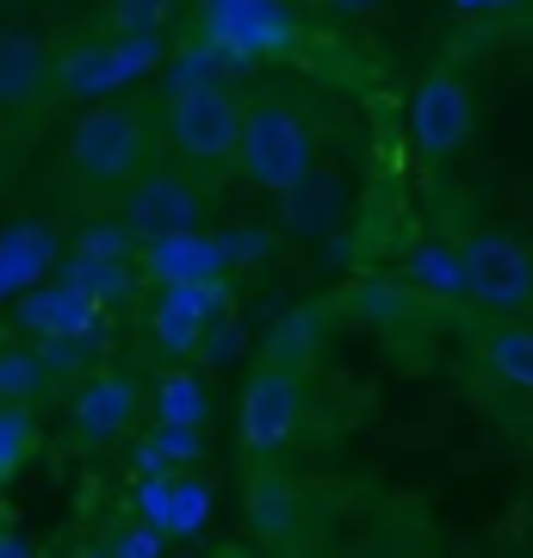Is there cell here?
I'll return each instance as SVG.
<instances>
[{
  "label": "cell",
  "mask_w": 533,
  "mask_h": 558,
  "mask_svg": "<svg viewBox=\"0 0 533 558\" xmlns=\"http://www.w3.org/2000/svg\"><path fill=\"white\" fill-rule=\"evenodd\" d=\"M198 38L223 44L237 62L279 57L298 44L292 0H205L198 7Z\"/></svg>",
  "instance_id": "cell-7"
},
{
  "label": "cell",
  "mask_w": 533,
  "mask_h": 558,
  "mask_svg": "<svg viewBox=\"0 0 533 558\" xmlns=\"http://www.w3.org/2000/svg\"><path fill=\"white\" fill-rule=\"evenodd\" d=\"M57 260H62V230L50 218L0 223V304H13L25 286H38Z\"/></svg>",
  "instance_id": "cell-17"
},
{
  "label": "cell",
  "mask_w": 533,
  "mask_h": 558,
  "mask_svg": "<svg viewBox=\"0 0 533 558\" xmlns=\"http://www.w3.org/2000/svg\"><path fill=\"white\" fill-rule=\"evenodd\" d=\"M131 267H137V242L124 236L119 223H94V230H81V236L62 248V260L50 274H62L69 286H81V292H94L99 304H119L124 292H131Z\"/></svg>",
  "instance_id": "cell-11"
},
{
  "label": "cell",
  "mask_w": 533,
  "mask_h": 558,
  "mask_svg": "<svg viewBox=\"0 0 533 558\" xmlns=\"http://www.w3.org/2000/svg\"><path fill=\"white\" fill-rule=\"evenodd\" d=\"M459 13H509V7H521V0H453Z\"/></svg>",
  "instance_id": "cell-29"
},
{
  "label": "cell",
  "mask_w": 533,
  "mask_h": 558,
  "mask_svg": "<svg viewBox=\"0 0 533 558\" xmlns=\"http://www.w3.org/2000/svg\"><path fill=\"white\" fill-rule=\"evenodd\" d=\"M242 180L255 186V193H292L298 180L316 168V143H311V124L304 112L274 94H261V100L242 106V131H237V156Z\"/></svg>",
  "instance_id": "cell-2"
},
{
  "label": "cell",
  "mask_w": 533,
  "mask_h": 558,
  "mask_svg": "<svg viewBox=\"0 0 533 558\" xmlns=\"http://www.w3.org/2000/svg\"><path fill=\"white\" fill-rule=\"evenodd\" d=\"M304 422V385H298V366L286 360H261L255 379L242 385L237 398V435L249 453H279L286 440L298 435Z\"/></svg>",
  "instance_id": "cell-8"
},
{
  "label": "cell",
  "mask_w": 533,
  "mask_h": 558,
  "mask_svg": "<svg viewBox=\"0 0 533 558\" xmlns=\"http://www.w3.org/2000/svg\"><path fill=\"white\" fill-rule=\"evenodd\" d=\"M237 69H249V62H237L223 44H211V38H193V44H180V50L161 57V87H168V94H186V87L223 81V75H237Z\"/></svg>",
  "instance_id": "cell-19"
},
{
  "label": "cell",
  "mask_w": 533,
  "mask_h": 558,
  "mask_svg": "<svg viewBox=\"0 0 533 558\" xmlns=\"http://www.w3.org/2000/svg\"><path fill=\"white\" fill-rule=\"evenodd\" d=\"M459 274H465V299L502 317H528L533 311V248L514 242L509 230H472L459 248Z\"/></svg>",
  "instance_id": "cell-4"
},
{
  "label": "cell",
  "mask_w": 533,
  "mask_h": 558,
  "mask_svg": "<svg viewBox=\"0 0 533 558\" xmlns=\"http://www.w3.org/2000/svg\"><path fill=\"white\" fill-rule=\"evenodd\" d=\"M205 440L198 428H174V422H156L149 435L137 440V472H174V465H198Z\"/></svg>",
  "instance_id": "cell-23"
},
{
  "label": "cell",
  "mask_w": 533,
  "mask_h": 558,
  "mask_svg": "<svg viewBox=\"0 0 533 558\" xmlns=\"http://www.w3.org/2000/svg\"><path fill=\"white\" fill-rule=\"evenodd\" d=\"M249 521H255V534H261V539H279L286 527H298V502L286 497L274 478H261V484H255V497H249Z\"/></svg>",
  "instance_id": "cell-25"
},
{
  "label": "cell",
  "mask_w": 533,
  "mask_h": 558,
  "mask_svg": "<svg viewBox=\"0 0 533 558\" xmlns=\"http://www.w3.org/2000/svg\"><path fill=\"white\" fill-rule=\"evenodd\" d=\"M230 311V279H180V286H161L156 311H149V336H156L161 354H198V341L211 329V317Z\"/></svg>",
  "instance_id": "cell-12"
},
{
  "label": "cell",
  "mask_w": 533,
  "mask_h": 558,
  "mask_svg": "<svg viewBox=\"0 0 533 558\" xmlns=\"http://www.w3.org/2000/svg\"><path fill=\"white\" fill-rule=\"evenodd\" d=\"M13 311H20V329H25L32 341H50V336H99V323H106V304H99L94 292L69 286L62 274H44L38 286H25L20 299H13Z\"/></svg>",
  "instance_id": "cell-13"
},
{
  "label": "cell",
  "mask_w": 533,
  "mask_h": 558,
  "mask_svg": "<svg viewBox=\"0 0 533 558\" xmlns=\"http://www.w3.org/2000/svg\"><path fill=\"white\" fill-rule=\"evenodd\" d=\"M57 391V379L44 373L38 348H7L0 341V398L7 403H44Z\"/></svg>",
  "instance_id": "cell-21"
},
{
  "label": "cell",
  "mask_w": 533,
  "mask_h": 558,
  "mask_svg": "<svg viewBox=\"0 0 533 558\" xmlns=\"http://www.w3.org/2000/svg\"><path fill=\"white\" fill-rule=\"evenodd\" d=\"M161 546H168V539H161L156 527H143V521H137V527H124V534L106 539V553H112V558H156Z\"/></svg>",
  "instance_id": "cell-27"
},
{
  "label": "cell",
  "mask_w": 533,
  "mask_h": 558,
  "mask_svg": "<svg viewBox=\"0 0 533 558\" xmlns=\"http://www.w3.org/2000/svg\"><path fill=\"white\" fill-rule=\"evenodd\" d=\"M403 274L422 286V292H440V299H465V274H459V248L447 242H415Z\"/></svg>",
  "instance_id": "cell-24"
},
{
  "label": "cell",
  "mask_w": 533,
  "mask_h": 558,
  "mask_svg": "<svg viewBox=\"0 0 533 558\" xmlns=\"http://www.w3.org/2000/svg\"><path fill=\"white\" fill-rule=\"evenodd\" d=\"M237 131H242V100L223 81L168 94V143H174L180 161H193V168H223V161L237 156Z\"/></svg>",
  "instance_id": "cell-5"
},
{
  "label": "cell",
  "mask_w": 533,
  "mask_h": 558,
  "mask_svg": "<svg viewBox=\"0 0 533 558\" xmlns=\"http://www.w3.org/2000/svg\"><path fill=\"white\" fill-rule=\"evenodd\" d=\"M0 7H25V0H0Z\"/></svg>",
  "instance_id": "cell-30"
},
{
  "label": "cell",
  "mask_w": 533,
  "mask_h": 558,
  "mask_svg": "<svg viewBox=\"0 0 533 558\" xmlns=\"http://www.w3.org/2000/svg\"><path fill=\"white\" fill-rule=\"evenodd\" d=\"M57 87V57H50V44L32 38V32H13V25H0V112L13 119V112H32Z\"/></svg>",
  "instance_id": "cell-18"
},
{
  "label": "cell",
  "mask_w": 533,
  "mask_h": 558,
  "mask_svg": "<svg viewBox=\"0 0 533 558\" xmlns=\"http://www.w3.org/2000/svg\"><path fill=\"white\" fill-rule=\"evenodd\" d=\"M161 57H168V32H99L57 62V87L75 100H106L143 81Z\"/></svg>",
  "instance_id": "cell-3"
},
{
  "label": "cell",
  "mask_w": 533,
  "mask_h": 558,
  "mask_svg": "<svg viewBox=\"0 0 533 558\" xmlns=\"http://www.w3.org/2000/svg\"><path fill=\"white\" fill-rule=\"evenodd\" d=\"M69 174L87 186V193H119L131 174L149 168V112L124 94H106V100H87L81 119L69 124Z\"/></svg>",
  "instance_id": "cell-1"
},
{
  "label": "cell",
  "mask_w": 533,
  "mask_h": 558,
  "mask_svg": "<svg viewBox=\"0 0 533 558\" xmlns=\"http://www.w3.org/2000/svg\"><path fill=\"white\" fill-rule=\"evenodd\" d=\"M156 422H174V428H205V422H211V391H205V379H198L193 366L161 373V385H156Z\"/></svg>",
  "instance_id": "cell-20"
},
{
  "label": "cell",
  "mask_w": 533,
  "mask_h": 558,
  "mask_svg": "<svg viewBox=\"0 0 533 558\" xmlns=\"http://www.w3.org/2000/svg\"><path fill=\"white\" fill-rule=\"evenodd\" d=\"M32 453H38V416H32V403L0 398V490L20 478Z\"/></svg>",
  "instance_id": "cell-22"
},
{
  "label": "cell",
  "mask_w": 533,
  "mask_h": 558,
  "mask_svg": "<svg viewBox=\"0 0 533 558\" xmlns=\"http://www.w3.org/2000/svg\"><path fill=\"white\" fill-rule=\"evenodd\" d=\"M0 341H7V336H0Z\"/></svg>",
  "instance_id": "cell-31"
},
{
  "label": "cell",
  "mask_w": 533,
  "mask_h": 558,
  "mask_svg": "<svg viewBox=\"0 0 533 558\" xmlns=\"http://www.w3.org/2000/svg\"><path fill=\"white\" fill-rule=\"evenodd\" d=\"M174 0H106V32H168Z\"/></svg>",
  "instance_id": "cell-26"
},
{
  "label": "cell",
  "mask_w": 533,
  "mask_h": 558,
  "mask_svg": "<svg viewBox=\"0 0 533 558\" xmlns=\"http://www.w3.org/2000/svg\"><path fill=\"white\" fill-rule=\"evenodd\" d=\"M205 223V193L193 174L156 168V174H131L119 186V230L131 242H156L168 230H193Z\"/></svg>",
  "instance_id": "cell-6"
},
{
  "label": "cell",
  "mask_w": 533,
  "mask_h": 558,
  "mask_svg": "<svg viewBox=\"0 0 533 558\" xmlns=\"http://www.w3.org/2000/svg\"><path fill=\"white\" fill-rule=\"evenodd\" d=\"M131 502H137V521H143V527H156L168 546H180V539H198L205 527H211V509H218L211 484L193 478L186 465H174V472H137V484H131Z\"/></svg>",
  "instance_id": "cell-9"
},
{
  "label": "cell",
  "mask_w": 533,
  "mask_h": 558,
  "mask_svg": "<svg viewBox=\"0 0 533 558\" xmlns=\"http://www.w3.org/2000/svg\"><path fill=\"white\" fill-rule=\"evenodd\" d=\"M465 348H472L484 379L533 398V323L502 317V311H477V317H465Z\"/></svg>",
  "instance_id": "cell-14"
},
{
  "label": "cell",
  "mask_w": 533,
  "mask_h": 558,
  "mask_svg": "<svg viewBox=\"0 0 533 558\" xmlns=\"http://www.w3.org/2000/svg\"><path fill=\"white\" fill-rule=\"evenodd\" d=\"M472 131H477V106H472L465 75L435 69V75L415 87V100H410V137H415V149H422L428 161H447V156H459V149L472 143Z\"/></svg>",
  "instance_id": "cell-10"
},
{
  "label": "cell",
  "mask_w": 533,
  "mask_h": 558,
  "mask_svg": "<svg viewBox=\"0 0 533 558\" xmlns=\"http://www.w3.org/2000/svg\"><path fill=\"white\" fill-rule=\"evenodd\" d=\"M137 416H143V391L131 373H94L75 391V403H69V422H75L81 447H106V440L131 435Z\"/></svg>",
  "instance_id": "cell-15"
},
{
  "label": "cell",
  "mask_w": 533,
  "mask_h": 558,
  "mask_svg": "<svg viewBox=\"0 0 533 558\" xmlns=\"http://www.w3.org/2000/svg\"><path fill=\"white\" fill-rule=\"evenodd\" d=\"M137 267L156 286H180V279H230V255H223V230L211 236L205 223L193 230H168L156 242H137Z\"/></svg>",
  "instance_id": "cell-16"
},
{
  "label": "cell",
  "mask_w": 533,
  "mask_h": 558,
  "mask_svg": "<svg viewBox=\"0 0 533 558\" xmlns=\"http://www.w3.org/2000/svg\"><path fill=\"white\" fill-rule=\"evenodd\" d=\"M329 13H341V20H366V13H378L385 0H323Z\"/></svg>",
  "instance_id": "cell-28"
}]
</instances>
